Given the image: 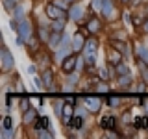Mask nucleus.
I'll return each mask as SVG.
<instances>
[{
    "label": "nucleus",
    "mask_w": 148,
    "mask_h": 139,
    "mask_svg": "<svg viewBox=\"0 0 148 139\" xmlns=\"http://www.w3.org/2000/svg\"><path fill=\"white\" fill-rule=\"evenodd\" d=\"M71 115H72V108H71V104H67V106L63 108V119L67 120L69 117H71Z\"/></svg>",
    "instance_id": "nucleus-12"
},
{
    "label": "nucleus",
    "mask_w": 148,
    "mask_h": 139,
    "mask_svg": "<svg viewBox=\"0 0 148 139\" xmlns=\"http://www.w3.org/2000/svg\"><path fill=\"white\" fill-rule=\"evenodd\" d=\"M22 109H28V100H22Z\"/></svg>",
    "instance_id": "nucleus-25"
},
{
    "label": "nucleus",
    "mask_w": 148,
    "mask_h": 139,
    "mask_svg": "<svg viewBox=\"0 0 148 139\" xmlns=\"http://www.w3.org/2000/svg\"><path fill=\"white\" fill-rule=\"evenodd\" d=\"M117 102H119L117 98H113V96H111V98L108 100V104H109V106H117Z\"/></svg>",
    "instance_id": "nucleus-22"
},
{
    "label": "nucleus",
    "mask_w": 148,
    "mask_h": 139,
    "mask_svg": "<svg viewBox=\"0 0 148 139\" xmlns=\"http://www.w3.org/2000/svg\"><path fill=\"white\" fill-rule=\"evenodd\" d=\"M102 126L108 128V130H113L115 128V117H104L102 119Z\"/></svg>",
    "instance_id": "nucleus-3"
},
{
    "label": "nucleus",
    "mask_w": 148,
    "mask_h": 139,
    "mask_svg": "<svg viewBox=\"0 0 148 139\" xmlns=\"http://www.w3.org/2000/svg\"><path fill=\"white\" fill-rule=\"evenodd\" d=\"M18 32H21V37H22V39H24V37H30V26H28V22H26V21L21 24Z\"/></svg>",
    "instance_id": "nucleus-5"
},
{
    "label": "nucleus",
    "mask_w": 148,
    "mask_h": 139,
    "mask_svg": "<svg viewBox=\"0 0 148 139\" xmlns=\"http://www.w3.org/2000/svg\"><path fill=\"white\" fill-rule=\"evenodd\" d=\"M2 56H4V69H9L13 65V61H11V56H9V52H8L6 48L2 50Z\"/></svg>",
    "instance_id": "nucleus-6"
},
{
    "label": "nucleus",
    "mask_w": 148,
    "mask_h": 139,
    "mask_svg": "<svg viewBox=\"0 0 148 139\" xmlns=\"http://www.w3.org/2000/svg\"><path fill=\"white\" fill-rule=\"evenodd\" d=\"M61 30H63V22H61V21L56 22V24H54V32H58V34H59Z\"/></svg>",
    "instance_id": "nucleus-18"
},
{
    "label": "nucleus",
    "mask_w": 148,
    "mask_h": 139,
    "mask_svg": "<svg viewBox=\"0 0 148 139\" xmlns=\"http://www.w3.org/2000/svg\"><path fill=\"white\" fill-rule=\"evenodd\" d=\"M119 71H120V74H126V72H128V69L124 67V65H120V67H119Z\"/></svg>",
    "instance_id": "nucleus-23"
},
{
    "label": "nucleus",
    "mask_w": 148,
    "mask_h": 139,
    "mask_svg": "<svg viewBox=\"0 0 148 139\" xmlns=\"http://www.w3.org/2000/svg\"><path fill=\"white\" fill-rule=\"evenodd\" d=\"M82 124H83L82 117H74V119H71V126H72V128H80Z\"/></svg>",
    "instance_id": "nucleus-11"
},
{
    "label": "nucleus",
    "mask_w": 148,
    "mask_h": 139,
    "mask_svg": "<svg viewBox=\"0 0 148 139\" xmlns=\"http://www.w3.org/2000/svg\"><path fill=\"white\" fill-rule=\"evenodd\" d=\"M4 4H6V8H13L15 6V0H4Z\"/></svg>",
    "instance_id": "nucleus-21"
},
{
    "label": "nucleus",
    "mask_w": 148,
    "mask_h": 139,
    "mask_svg": "<svg viewBox=\"0 0 148 139\" xmlns=\"http://www.w3.org/2000/svg\"><path fill=\"white\" fill-rule=\"evenodd\" d=\"M34 119H35V111H34V109L26 111V117H24V120H26V122H30V120H34Z\"/></svg>",
    "instance_id": "nucleus-14"
},
{
    "label": "nucleus",
    "mask_w": 148,
    "mask_h": 139,
    "mask_svg": "<svg viewBox=\"0 0 148 139\" xmlns=\"http://www.w3.org/2000/svg\"><path fill=\"white\" fill-rule=\"evenodd\" d=\"M102 11H104L108 17H111V13H113V8H111V2H109V0H104V4H102Z\"/></svg>",
    "instance_id": "nucleus-8"
},
{
    "label": "nucleus",
    "mask_w": 148,
    "mask_h": 139,
    "mask_svg": "<svg viewBox=\"0 0 148 139\" xmlns=\"http://www.w3.org/2000/svg\"><path fill=\"white\" fill-rule=\"evenodd\" d=\"M135 126H137V128H145V126H148L146 119H145V117H139V119L135 120Z\"/></svg>",
    "instance_id": "nucleus-13"
},
{
    "label": "nucleus",
    "mask_w": 148,
    "mask_h": 139,
    "mask_svg": "<svg viewBox=\"0 0 148 139\" xmlns=\"http://www.w3.org/2000/svg\"><path fill=\"white\" fill-rule=\"evenodd\" d=\"M17 17H22V8H21V6L17 8Z\"/></svg>",
    "instance_id": "nucleus-24"
},
{
    "label": "nucleus",
    "mask_w": 148,
    "mask_h": 139,
    "mask_svg": "<svg viewBox=\"0 0 148 139\" xmlns=\"http://www.w3.org/2000/svg\"><path fill=\"white\" fill-rule=\"evenodd\" d=\"M80 17H82V8H80V6L71 8V19H72V21H78Z\"/></svg>",
    "instance_id": "nucleus-7"
},
{
    "label": "nucleus",
    "mask_w": 148,
    "mask_h": 139,
    "mask_svg": "<svg viewBox=\"0 0 148 139\" xmlns=\"http://www.w3.org/2000/svg\"><path fill=\"white\" fill-rule=\"evenodd\" d=\"M76 67V56H71V58L65 61V65H63V71L65 72H69V71H72V69Z\"/></svg>",
    "instance_id": "nucleus-2"
},
{
    "label": "nucleus",
    "mask_w": 148,
    "mask_h": 139,
    "mask_svg": "<svg viewBox=\"0 0 148 139\" xmlns=\"http://www.w3.org/2000/svg\"><path fill=\"white\" fill-rule=\"evenodd\" d=\"M78 48H82V37L80 35L74 37V50H78Z\"/></svg>",
    "instance_id": "nucleus-15"
},
{
    "label": "nucleus",
    "mask_w": 148,
    "mask_h": 139,
    "mask_svg": "<svg viewBox=\"0 0 148 139\" xmlns=\"http://www.w3.org/2000/svg\"><path fill=\"white\" fill-rule=\"evenodd\" d=\"M58 41H59V35H58V32H56V35L52 37V41H50V45H52V46H58Z\"/></svg>",
    "instance_id": "nucleus-19"
},
{
    "label": "nucleus",
    "mask_w": 148,
    "mask_h": 139,
    "mask_svg": "<svg viewBox=\"0 0 148 139\" xmlns=\"http://www.w3.org/2000/svg\"><path fill=\"white\" fill-rule=\"evenodd\" d=\"M48 126V119L46 117H39V120H37V124H35V128L39 130V128H46Z\"/></svg>",
    "instance_id": "nucleus-9"
},
{
    "label": "nucleus",
    "mask_w": 148,
    "mask_h": 139,
    "mask_svg": "<svg viewBox=\"0 0 148 139\" xmlns=\"http://www.w3.org/2000/svg\"><path fill=\"white\" fill-rule=\"evenodd\" d=\"M146 30H148V21H146Z\"/></svg>",
    "instance_id": "nucleus-26"
},
{
    "label": "nucleus",
    "mask_w": 148,
    "mask_h": 139,
    "mask_svg": "<svg viewBox=\"0 0 148 139\" xmlns=\"http://www.w3.org/2000/svg\"><path fill=\"white\" fill-rule=\"evenodd\" d=\"M98 26H100V24H98V21H91L89 30H91V32H96V30H98Z\"/></svg>",
    "instance_id": "nucleus-16"
},
{
    "label": "nucleus",
    "mask_w": 148,
    "mask_h": 139,
    "mask_svg": "<svg viewBox=\"0 0 148 139\" xmlns=\"http://www.w3.org/2000/svg\"><path fill=\"white\" fill-rule=\"evenodd\" d=\"M11 126V119L9 117H4V128H9Z\"/></svg>",
    "instance_id": "nucleus-20"
},
{
    "label": "nucleus",
    "mask_w": 148,
    "mask_h": 139,
    "mask_svg": "<svg viewBox=\"0 0 148 139\" xmlns=\"http://www.w3.org/2000/svg\"><path fill=\"white\" fill-rule=\"evenodd\" d=\"M46 13H48V17H52V19H58L59 15H61V9L50 4V6H46Z\"/></svg>",
    "instance_id": "nucleus-1"
},
{
    "label": "nucleus",
    "mask_w": 148,
    "mask_h": 139,
    "mask_svg": "<svg viewBox=\"0 0 148 139\" xmlns=\"http://www.w3.org/2000/svg\"><path fill=\"white\" fill-rule=\"evenodd\" d=\"M95 48H96V45H95V41H87V46H85V52L87 54H95Z\"/></svg>",
    "instance_id": "nucleus-10"
},
{
    "label": "nucleus",
    "mask_w": 148,
    "mask_h": 139,
    "mask_svg": "<svg viewBox=\"0 0 148 139\" xmlns=\"http://www.w3.org/2000/svg\"><path fill=\"white\" fill-rule=\"evenodd\" d=\"M139 54H141V58L145 59V61H148V50L146 48H139Z\"/></svg>",
    "instance_id": "nucleus-17"
},
{
    "label": "nucleus",
    "mask_w": 148,
    "mask_h": 139,
    "mask_svg": "<svg viewBox=\"0 0 148 139\" xmlns=\"http://www.w3.org/2000/svg\"><path fill=\"white\" fill-rule=\"evenodd\" d=\"M87 108H89L91 111H98V108H100L98 98H87Z\"/></svg>",
    "instance_id": "nucleus-4"
}]
</instances>
